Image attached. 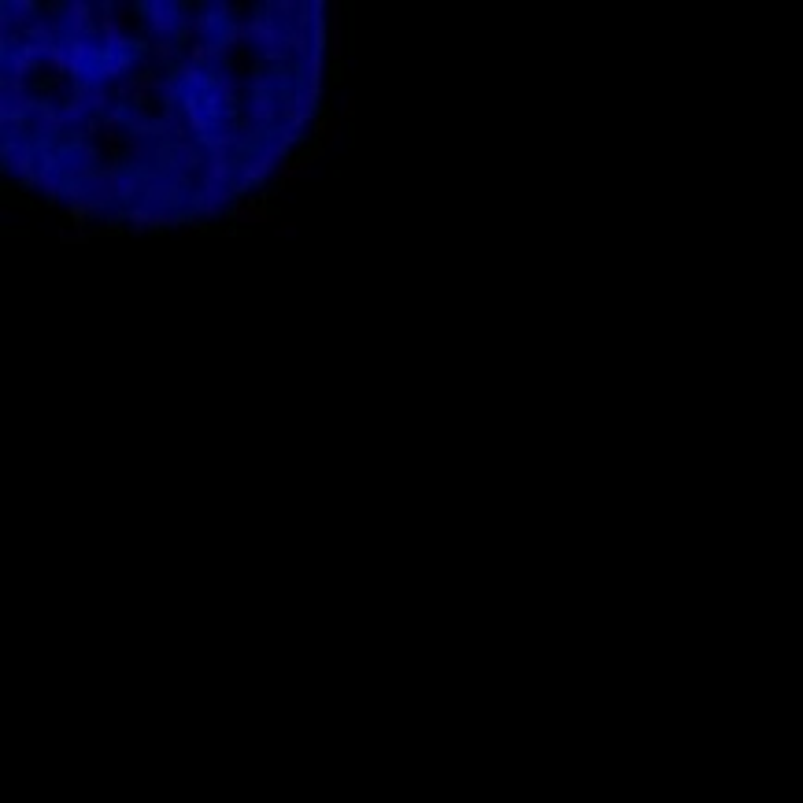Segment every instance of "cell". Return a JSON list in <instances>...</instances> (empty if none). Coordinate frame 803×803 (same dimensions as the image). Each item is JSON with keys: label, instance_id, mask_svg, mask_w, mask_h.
Masks as SVG:
<instances>
[{"label": "cell", "instance_id": "cell-1", "mask_svg": "<svg viewBox=\"0 0 803 803\" xmlns=\"http://www.w3.org/2000/svg\"><path fill=\"white\" fill-rule=\"evenodd\" d=\"M233 219H237V222H244V226H252V222H267V219H271V211H267V208H260V204H255V200H249V204H241L237 211H233Z\"/></svg>", "mask_w": 803, "mask_h": 803}, {"label": "cell", "instance_id": "cell-2", "mask_svg": "<svg viewBox=\"0 0 803 803\" xmlns=\"http://www.w3.org/2000/svg\"><path fill=\"white\" fill-rule=\"evenodd\" d=\"M315 156H318V152H307L304 159H293V163H285V167H282V178H285V181H300V178L307 174V170H312V159H315Z\"/></svg>", "mask_w": 803, "mask_h": 803}, {"label": "cell", "instance_id": "cell-3", "mask_svg": "<svg viewBox=\"0 0 803 803\" xmlns=\"http://www.w3.org/2000/svg\"><path fill=\"white\" fill-rule=\"evenodd\" d=\"M315 137H323V145H334L337 137H341V123H337V119H323V123H315Z\"/></svg>", "mask_w": 803, "mask_h": 803}, {"label": "cell", "instance_id": "cell-4", "mask_svg": "<svg viewBox=\"0 0 803 803\" xmlns=\"http://www.w3.org/2000/svg\"><path fill=\"white\" fill-rule=\"evenodd\" d=\"M352 115H356V96H345L341 100V119H352Z\"/></svg>", "mask_w": 803, "mask_h": 803}, {"label": "cell", "instance_id": "cell-5", "mask_svg": "<svg viewBox=\"0 0 803 803\" xmlns=\"http://www.w3.org/2000/svg\"><path fill=\"white\" fill-rule=\"evenodd\" d=\"M274 233H278V237H293V233H296V226H293V222H282V226H278Z\"/></svg>", "mask_w": 803, "mask_h": 803}]
</instances>
